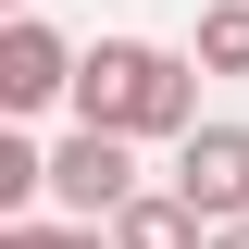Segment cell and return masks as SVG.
<instances>
[{"label": "cell", "mask_w": 249, "mask_h": 249, "mask_svg": "<svg viewBox=\"0 0 249 249\" xmlns=\"http://www.w3.org/2000/svg\"><path fill=\"white\" fill-rule=\"evenodd\" d=\"M0 249H112V224H62V212H37V224H0Z\"/></svg>", "instance_id": "cell-8"}, {"label": "cell", "mask_w": 249, "mask_h": 249, "mask_svg": "<svg viewBox=\"0 0 249 249\" xmlns=\"http://www.w3.org/2000/svg\"><path fill=\"white\" fill-rule=\"evenodd\" d=\"M13 13H25V0H13Z\"/></svg>", "instance_id": "cell-10"}, {"label": "cell", "mask_w": 249, "mask_h": 249, "mask_svg": "<svg viewBox=\"0 0 249 249\" xmlns=\"http://www.w3.org/2000/svg\"><path fill=\"white\" fill-rule=\"evenodd\" d=\"M112 249H212V224L187 212L175 187H137V199L112 212Z\"/></svg>", "instance_id": "cell-5"}, {"label": "cell", "mask_w": 249, "mask_h": 249, "mask_svg": "<svg viewBox=\"0 0 249 249\" xmlns=\"http://www.w3.org/2000/svg\"><path fill=\"white\" fill-rule=\"evenodd\" d=\"M212 249H249V224H212Z\"/></svg>", "instance_id": "cell-9"}, {"label": "cell", "mask_w": 249, "mask_h": 249, "mask_svg": "<svg viewBox=\"0 0 249 249\" xmlns=\"http://www.w3.org/2000/svg\"><path fill=\"white\" fill-rule=\"evenodd\" d=\"M162 187H175L199 224H249V124H237V112L187 124V137H175V162H162Z\"/></svg>", "instance_id": "cell-3"}, {"label": "cell", "mask_w": 249, "mask_h": 249, "mask_svg": "<svg viewBox=\"0 0 249 249\" xmlns=\"http://www.w3.org/2000/svg\"><path fill=\"white\" fill-rule=\"evenodd\" d=\"M137 187H162V175H137V137H100V124H62L50 137V212L62 224H112Z\"/></svg>", "instance_id": "cell-2"}, {"label": "cell", "mask_w": 249, "mask_h": 249, "mask_svg": "<svg viewBox=\"0 0 249 249\" xmlns=\"http://www.w3.org/2000/svg\"><path fill=\"white\" fill-rule=\"evenodd\" d=\"M37 212H50V137L13 124L0 137V224H37Z\"/></svg>", "instance_id": "cell-6"}, {"label": "cell", "mask_w": 249, "mask_h": 249, "mask_svg": "<svg viewBox=\"0 0 249 249\" xmlns=\"http://www.w3.org/2000/svg\"><path fill=\"white\" fill-rule=\"evenodd\" d=\"M75 37L50 25V13H13V25H0V112L13 124H37V112H75Z\"/></svg>", "instance_id": "cell-4"}, {"label": "cell", "mask_w": 249, "mask_h": 249, "mask_svg": "<svg viewBox=\"0 0 249 249\" xmlns=\"http://www.w3.org/2000/svg\"><path fill=\"white\" fill-rule=\"evenodd\" d=\"M75 124H100V137H137V150H175L199 112V62L162 50V37H88V62H75Z\"/></svg>", "instance_id": "cell-1"}, {"label": "cell", "mask_w": 249, "mask_h": 249, "mask_svg": "<svg viewBox=\"0 0 249 249\" xmlns=\"http://www.w3.org/2000/svg\"><path fill=\"white\" fill-rule=\"evenodd\" d=\"M187 62H199V75H249V0H199Z\"/></svg>", "instance_id": "cell-7"}]
</instances>
